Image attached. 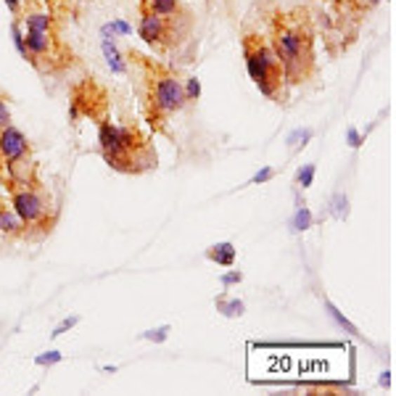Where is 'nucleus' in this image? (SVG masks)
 Instances as JSON below:
<instances>
[{
  "instance_id": "1",
  "label": "nucleus",
  "mask_w": 396,
  "mask_h": 396,
  "mask_svg": "<svg viewBox=\"0 0 396 396\" xmlns=\"http://www.w3.org/2000/svg\"><path fill=\"white\" fill-rule=\"evenodd\" d=\"M267 40L283 66L288 88L301 85L315 74V69H317L315 29H312L309 16L304 11H277L270 19Z\"/></svg>"
},
{
  "instance_id": "2",
  "label": "nucleus",
  "mask_w": 396,
  "mask_h": 396,
  "mask_svg": "<svg viewBox=\"0 0 396 396\" xmlns=\"http://www.w3.org/2000/svg\"><path fill=\"white\" fill-rule=\"evenodd\" d=\"M130 58L140 66L143 72V111L145 119L151 127L161 130L166 117H172L177 111L187 106L185 90H183V79L177 77L172 69L156 64L151 58L140 53H130Z\"/></svg>"
},
{
  "instance_id": "3",
  "label": "nucleus",
  "mask_w": 396,
  "mask_h": 396,
  "mask_svg": "<svg viewBox=\"0 0 396 396\" xmlns=\"http://www.w3.org/2000/svg\"><path fill=\"white\" fill-rule=\"evenodd\" d=\"M243 61H246L249 77L264 98L277 100V103H283L288 98V82L286 74H283V66H280L272 45L264 34H243Z\"/></svg>"
},
{
  "instance_id": "4",
  "label": "nucleus",
  "mask_w": 396,
  "mask_h": 396,
  "mask_svg": "<svg viewBox=\"0 0 396 396\" xmlns=\"http://www.w3.org/2000/svg\"><path fill=\"white\" fill-rule=\"evenodd\" d=\"M11 206L16 217L24 222V227H37L48 220V201L40 185L32 187H11Z\"/></svg>"
},
{
  "instance_id": "5",
  "label": "nucleus",
  "mask_w": 396,
  "mask_h": 396,
  "mask_svg": "<svg viewBox=\"0 0 396 396\" xmlns=\"http://www.w3.org/2000/svg\"><path fill=\"white\" fill-rule=\"evenodd\" d=\"M138 34L151 48H172L177 40V22L154 13L140 0V19H138Z\"/></svg>"
},
{
  "instance_id": "6",
  "label": "nucleus",
  "mask_w": 396,
  "mask_h": 396,
  "mask_svg": "<svg viewBox=\"0 0 396 396\" xmlns=\"http://www.w3.org/2000/svg\"><path fill=\"white\" fill-rule=\"evenodd\" d=\"M29 140H27V135H24L19 127H3L0 130V164H11L16 159H22V156H29Z\"/></svg>"
},
{
  "instance_id": "7",
  "label": "nucleus",
  "mask_w": 396,
  "mask_h": 396,
  "mask_svg": "<svg viewBox=\"0 0 396 396\" xmlns=\"http://www.w3.org/2000/svg\"><path fill=\"white\" fill-rule=\"evenodd\" d=\"M6 172H8V185L11 187H32L40 185L37 183V169H34V161L29 156H22L11 164H6Z\"/></svg>"
},
{
  "instance_id": "8",
  "label": "nucleus",
  "mask_w": 396,
  "mask_h": 396,
  "mask_svg": "<svg viewBox=\"0 0 396 396\" xmlns=\"http://www.w3.org/2000/svg\"><path fill=\"white\" fill-rule=\"evenodd\" d=\"M235 246L232 243H214L211 249H206V259L214 262L217 267H232L235 264Z\"/></svg>"
},
{
  "instance_id": "9",
  "label": "nucleus",
  "mask_w": 396,
  "mask_h": 396,
  "mask_svg": "<svg viewBox=\"0 0 396 396\" xmlns=\"http://www.w3.org/2000/svg\"><path fill=\"white\" fill-rule=\"evenodd\" d=\"M143 3L154 13L164 16V19H172V22H177V19L185 13L183 11V6H180V0H143Z\"/></svg>"
},
{
  "instance_id": "10",
  "label": "nucleus",
  "mask_w": 396,
  "mask_h": 396,
  "mask_svg": "<svg viewBox=\"0 0 396 396\" xmlns=\"http://www.w3.org/2000/svg\"><path fill=\"white\" fill-rule=\"evenodd\" d=\"M24 232V222L16 217L13 209H0V235L6 238H16Z\"/></svg>"
},
{
  "instance_id": "11",
  "label": "nucleus",
  "mask_w": 396,
  "mask_h": 396,
  "mask_svg": "<svg viewBox=\"0 0 396 396\" xmlns=\"http://www.w3.org/2000/svg\"><path fill=\"white\" fill-rule=\"evenodd\" d=\"M24 24H27V29H43V32H53V16L48 11H29L24 16Z\"/></svg>"
},
{
  "instance_id": "12",
  "label": "nucleus",
  "mask_w": 396,
  "mask_h": 396,
  "mask_svg": "<svg viewBox=\"0 0 396 396\" xmlns=\"http://www.w3.org/2000/svg\"><path fill=\"white\" fill-rule=\"evenodd\" d=\"M217 312L220 315H225V317H241L243 312H246V307H243L241 298H227V296H220L217 301Z\"/></svg>"
},
{
  "instance_id": "13",
  "label": "nucleus",
  "mask_w": 396,
  "mask_h": 396,
  "mask_svg": "<svg viewBox=\"0 0 396 396\" xmlns=\"http://www.w3.org/2000/svg\"><path fill=\"white\" fill-rule=\"evenodd\" d=\"M103 53H106V61H109V66H111V69H114V72H119V74H124V72H127V64L121 61L119 51H117L114 45L103 43Z\"/></svg>"
},
{
  "instance_id": "14",
  "label": "nucleus",
  "mask_w": 396,
  "mask_h": 396,
  "mask_svg": "<svg viewBox=\"0 0 396 396\" xmlns=\"http://www.w3.org/2000/svg\"><path fill=\"white\" fill-rule=\"evenodd\" d=\"M11 37H13V45H16V51L22 53V58H29V53H27V45H24L22 19H13V24H11Z\"/></svg>"
},
{
  "instance_id": "15",
  "label": "nucleus",
  "mask_w": 396,
  "mask_h": 396,
  "mask_svg": "<svg viewBox=\"0 0 396 396\" xmlns=\"http://www.w3.org/2000/svg\"><path fill=\"white\" fill-rule=\"evenodd\" d=\"M183 90H185L187 103H193V100L201 98V82H198V77H187L185 82H183Z\"/></svg>"
},
{
  "instance_id": "16",
  "label": "nucleus",
  "mask_w": 396,
  "mask_h": 396,
  "mask_svg": "<svg viewBox=\"0 0 396 396\" xmlns=\"http://www.w3.org/2000/svg\"><path fill=\"white\" fill-rule=\"evenodd\" d=\"M309 225H312V214H309L307 206H301V209L296 211V217H293V230H309Z\"/></svg>"
},
{
  "instance_id": "17",
  "label": "nucleus",
  "mask_w": 396,
  "mask_h": 396,
  "mask_svg": "<svg viewBox=\"0 0 396 396\" xmlns=\"http://www.w3.org/2000/svg\"><path fill=\"white\" fill-rule=\"evenodd\" d=\"M312 180H315V164H304L296 172V183L301 187H309L312 185Z\"/></svg>"
},
{
  "instance_id": "18",
  "label": "nucleus",
  "mask_w": 396,
  "mask_h": 396,
  "mask_svg": "<svg viewBox=\"0 0 396 396\" xmlns=\"http://www.w3.org/2000/svg\"><path fill=\"white\" fill-rule=\"evenodd\" d=\"M166 336H169V328H156V330H151V333H143V338L145 341H154V343H161V341H166Z\"/></svg>"
},
{
  "instance_id": "19",
  "label": "nucleus",
  "mask_w": 396,
  "mask_h": 396,
  "mask_svg": "<svg viewBox=\"0 0 396 396\" xmlns=\"http://www.w3.org/2000/svg\"><path fill=\"white\" fill-rule=\"evenodd\" d=\"M34 362L40 364V367H51V364H58L61 362V354L58 352H48V354H40Z\"/></svg>"
},
{
  "instance_id": "20",
  "label": "nucleus",
  "mask_w": 396,
  "mask_h": 396,
  "mask_svg": "<svg viewBox=\"0 0 396 396\" xmlns=\"http://www.w3.org/2000/svg\"><path fill=\"white\" fill-rule=\"evenodd\" d=\"M8 124H11V109H8L6 98L0 95V130H3V127H8Z\"/></svg>"
},
{
  "instance_id": "21",
  "label": "nucleus",
  "mask_w": 396,
  "mask_h": 396,
  "mask_svg": "<svg viewBox=\"0 0 396 396\" xmlns=\"http://www.w3.org/2000/svg\"><path fill=\"white\" fill-rule=\"evenodd\" d=\"M270 177H275V169H272V166H267V169H262L259 175H253L251 183H253V185H262V183H267Z\"/></svg>"
},
{
  "instance_id": "22",
  "label": "nucleus",
  "mask_w": 396,
  "mask_h": 396,
  "mask_svg": "<svg viewBox=\"0 0 396 396\" xmlns=\"http://www.w3.org/2000/svg\"><path fill=\"white\" fill-rule=\"evenodd\" d=\"M79 322V317H69V319H64V322H61V325H58V328L53 330V338L55 336H61V333H66V330H72L74 328V325H77Z\"/></svg>"
},
{
  "instance_id": "23",
  "label": "nucleus",
  "mask_w": 396,
  "mask_h": 396,
  "mask_svg": "<svg viewBox=\"0 0 396 396\" xmlns=\"http://www.w3.org/2000/svg\"><path fill=\"white\" fill-rule=\"evenodd\" d=\"M243 275L238 272V270H232V272H227V275H222V286H235V283H241Z\"/></svg>"
},
{
  "instance_id": "24",
  "label": "nucleus",
  "mask_w": 396,
  "mask_h": 396,
  "mask_svg": "<svg viewBox=\"0 0 396 396\" xmlns=\"http://www.w3.org/2000/svg\"><path fill=\"white\" fill-rule=\"evenodd\" d=\"M6 6H8V11L13 13V19H22V3H19V0H6Z\"/></svg>"
},
{
  "instance_id": "25",
  "label": "nucleus",
  "mask_w": 396,
  "mask_h": 396,
  "mask_svg": "<svg viewBox=\"0 0 396 396\" xmlns=\"http://www.w3.org/2000/svg\"><path fill=\"white\" fill-rule=\"evenodd\" d=\"M349 138H352V140H349L352 145H359V135H357L354 130H349Z\"/></svg>"
}]
</instances>
